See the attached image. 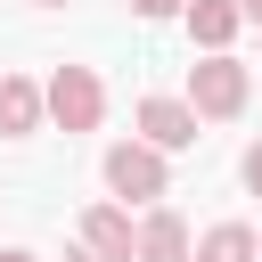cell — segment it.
Masks as SVG:
<instances>
[{"label":"cell","mask_w":262,"mask_h":262,"mask_svg":"<svg viewBox=\"0 0 262 262\" xmlns=\"http://www.w3.org/2000/svg\"><path fill=\"white\" fill-rule=\"evenodd\" d=\"M98 180H106V196H115L123 213H131V205L156 213V196H172V156L147 147V139H115L106 164H98Z\"/></svg>","instance_id":"6da1fadb"},{"label":"cell","mask_w":262,"mask_h":262,"mask_svg":"<svg viewBox=\"0 0 262 262\" xmlns=\"http://www.w3.org/2000/svg\"><path fill=\"white\" fill-rule=\"evenodd\" d=\"M246 98H254V74H246L237 57H196V66H188V106H196L205 123L246 115Z\"/></svg>","instance_id":"7a4b0ae2"},{"label":"cell","mask_w":262,"mask_h":262,"mask_svg":"<svg viewBox=\"0 0 262 262\" xmlns=\"http://www.w3.org/2000/svg\"><path fill=\"white\" fill-rule=\"evenodd\" d=\"M49 123L57 131H98L106 123V82L90 66H49Z\"/></svg>","instance_id":"3957f363"},{"label":"cell","mask_w":262,"mask_h":262,"mask_svg":"<svg viewBox=\"0 0 262 262\" xmlns=\"http://www.w3.org/2000/svg\"><path fill=\"white\" fill-rule=\"evenodd\" d=\"M82 254H90V262H139V221H131L115 196L82 205Z\"/></svg>","instance_id":"277c9868"},{"label":"cell","mask_w":262,"mask_h":262,"mask_svg":"<svg viewBox=\"0 0 262 262\" xmlns=\"http://www.w3.org/2000/svg\"><path fill=\"white\" fill-rule=\"evenodd\" d=\"M196 106L188 98H139V139L147 147H164V156H180V147H196Z\"/></svg>","instance_id":"5b68a950"},{"label":"cell","mask_w":262,"mask_h":262,"mask_svg":"<svg viewBox=\"0 0 262 262\" xmlns=\"http://www.w3.org/2000/svg\"><path fill=\"white\" fill-rule=\"evenodd\" d=\"M41 123H49V82L0 74V139H33Z\"/></svg>","instance_id":"8992f818"},{"label":"cell","mask_w":262,"mask_h":262,"mask_svg":"<svg viewBox=\"0 0 262 262\" xmlns=\"http://www.w3.org/2000/svg\"><path fill=\"white\" fill-rule=\"evenodd\" d=\"M180 25H188V41H196L205 57H229V41L246 33V8H237V0H188Z\"/></svg>","instance_id":"52a82bcc"},{"label":"cell","mask_w":262,"mask_h":262,"mask_svg":"<svg viewBox=\"0 0 262 262\" xmlns=\"http://www.w3.org/2000/svg\"><path fill=\"white\" fill-rule=\"evenodd\" d=\"M139 262H196V229H188L172 205L139 213Z\"/></svg>","instance_id":"ba28073f"},{"label":"cell","mask_w":262,"mask_h":262,"mask_svg":"<svg viewBox=\"0 0 262 262\" xmlns=\"http://www.w3.org/2000/svg\"><path fill=\"white\" fill-rule=\"evenodd\" d=\"M196 262H262V229H246V221H213V229L196 237Z\"/></svg>","instance_id":"9c48e42d"},{"label":"cell","mask_w":262,"mask_h":262,"mask_svg":"<svg viewBox=\"0 0 262 262\" xmlns=\"http://www.w3.org/2000/svg\"><path fill=\"white\" fill-rule=\"evenodd\" d=\"M139 25H172V16H188V0H123Z\"/></svg>","instance_id":"30bf717a"},{"label":"cell","mask_w":262,"mask_h":262,"mask_svg":"<svg viewBox=\"0 0 262 262\" xmlns=\"http://www.w3.org/2000/svg\"><path fill=\"white\" fill-rule=\"evenodd\" d=\"M237 180H246V196H262V139H254V147L237 156Z\"/></svg>","instance_id":"8fae6325"},{"label":"cell","mask_w":262,"mask_h":262,"mask_svg":"<svg viewBox=\"0 0 262 262\" xmlns=\"http://www.w3.org/2000/svg\"><path fill=\"white\" fill-rule=\"evenodd\" d=\"M0 262H41V254L33 246H0Z\"/></svg>","instance_id":"7c38bea8"},{"label":"cell","mask_w":262,"mask_h":262,"mask_svg":"<svg viewBox=\"0 0 262 262\" xmlns=\"http://www.w3.org/2000/svg\"><path fill=\"white\" fill-rule=\"evenodd\" d=\"M237 8H246V25H262V0H237Z\"/></svg>","instance_id":"4fadbf2b"},{"label":"cell","mask_w":262,"mask_h":262,"mask_svg":"<svg viewBox=\"0 0 262 262\" xmlns=\"http://www.w3.org/2000/svg\"><path fill=\"white\" fill-rule=\"evenodd\" d=\"M33 8H66V0H33Z\"/></svg>","instance_id":"5bb4252c"},{"label":"cell","mask_w":262,"mask_h":262,"mask_svg":"<svg viewBox=\"0 0 262 262\" xmlns=\"http://www.w3.org/2000/svg\"><path fill=\"white\" fill-rule=\"evenodd\" d=\"M66 262H90V254H66Z\"/></svg>","instance_id":"9a60e30c"}]
</instances>
